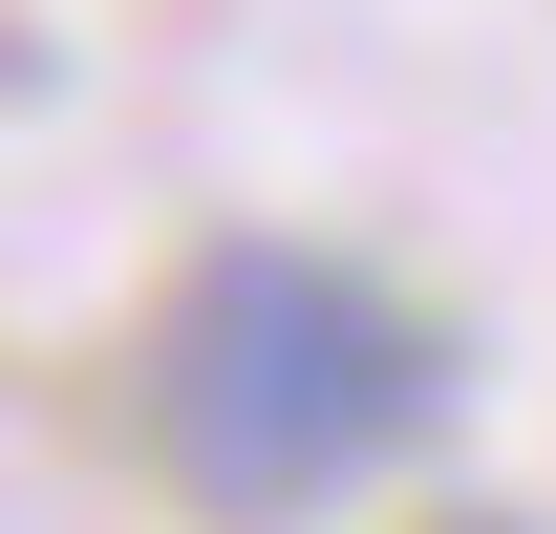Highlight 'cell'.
I'll return each mask as SVG.
<instances>
[{"instance_id": "cell-1", "label": "cell", "mask_w": 556, "mask_h": 534, "mask_svg": "<svg viewBox=\"0 0 556 534\" xmlns=\"http://www.w3.org/2000/svg\"><path fill=\"white\" fill-rule=\"evenodd\" d=\"M450 428V321L386 300L364 257H300V236H214L150 321V449L172 492L236 534L278 513H343L364 470H407Z\"/></svg>"}, {"instance_id": "cell-2", "label": "cell", "mask_w": 556, "mask_h": 534, "mask_svg": "<svg viewBox=\"0 0 556 534\" xmlns=\"http://www.w3.org/2000/svg\"><path fill=\"white\" fill-rule=\"evenodd\" d=\"M428 534H535V513H428Z\"/></svg>"}]
</instances>
